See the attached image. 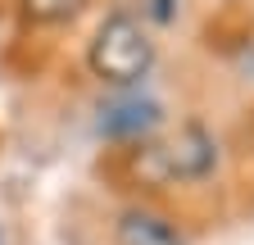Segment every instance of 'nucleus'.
I'll return each mask as SVG.
<instances>
[{"instance_id": "obj_1", "label": "nucleus", "mask_w": 254, "mask_h": 245, "mask_svg": "<svg viewBox=\"0 0 254 245\" xmlns=\"http://www.w3.org/2000/svg\"><path fill=\"white\" fill-rule=\"evenodd\" d=\"M86 64L109 86H136L154 68V41L132 14H114V18L100 23V32L91 37Z\"/></svg>"}, {"instance_id": "obj_2", "label": "nucleus", "mask_w": 254, "mask_h": 245, "mask_svg": "<svg viewBox=\"0 0 254 245\" xmlns=\"http://www.w3.org/2000/svg\"><path fill=\"white\" fill-rule=\"evenodd\" d=\"M213 164H218L213 136L204 127H195V122H186V127H177L168 141L141 150L136 173H145L150 182H200V177L213 173Z\"/></svg>"}, {"instance_id": "obj_3", "label": "nucleus", "mask_w": 254, "mask_h": 245, "mask_svg": "<svg viewBox=\"0 0 254 245\" xmlns=\"http://www.w3.org/2000/svg\"><path fill=\"white\" fill-rule=\"evenodd\" d=\"M159 105L145 100V96H118L100 109V136L109 141H136V136H150L159 127Z\"/></svg>"}, {"instance_id": "obj_4", "label": "nucleus", "mask_w": 254, "mask_h": 245, "mask_svg": "<svg viewBox=\"0 0 254 245\" xmlns=\"http://www.w3.org/2000/svg\"><path fill=\"white\" fill-rule=\"evenodd\" d=\"M118 245H186V236L150 209H127L118 218Z\"/></svg>"}, {"instance_id": "obj_5", "label": "nucleus", "mask_w": 254, "mask_h": 245, "mask_svg": "<svg viewBox=\"0 0 254 245\" xmlns=\"http://www.w3.org/2000/svg\"><path fill=\"white\" fill-rule=\"evenodd\" d=\"M82 9H86V0H23V18L27 23H41V27L73 23Z\"/></svg>"}, {"instance_id": "obj_6", "label": "nucleus", "mask_w": 254, "mask_h": 245, "mask_svg": "<svg viewBox=\"0 0 254 245\" xmlns=\"http://www.w3.org/2000/svg\"><path fill=\"white\" fill-rule=\"evenodd\" d=\"M0 245H5V236H0Z\"/></svg>"}]
</instances>
